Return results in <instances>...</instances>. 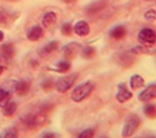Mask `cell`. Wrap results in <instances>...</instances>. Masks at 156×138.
Wrapping results in <instances>:
<instances>
[{
  "mask_svg": "<svg viewBox=\"0 0 156 138\" xmlns=\"http://www.w3.org/2000/svg\"><path fill=\"white\" fill-rule=\"evenodd\" d=\"M94 90V83L93 82H85L79 86H76L75 89L71 91V99L74 102H81L83 99H85Z\"/></svg>",
  "mask_w": 156,
  "mask_h": 138,
  "instance_id": "cell-1",
  "label": "cell"
},
{
  "mask_svg": "<svg viewBox=\"0 0 156 138\" xmlns=\"http://www.w3.org/2000/svg\"><path fill=\"white\" fill-rule=\"evenodd\" d=\"M137 40L141 45H152L156 42V32L150 28H144L140 30Z\"/></svg>",
  "mask_w": 156,
  "mask_h": 138,
  "instance_id": "cell-2",
  "label": "cell"
},
{
  "mask_svg": "<svg viewBox=\"0 0 156 138\" xmlns=\"http://www.w3.org/2000/svg\"><path fill=\"white\" fill-rule=\"evenodd\" d=\"M140 124V118L136 115H131L125 122L124 128H122V137H130L139 127Z\"/></svg>",
  "mask_w": 156,
  "mask_h": 138,
  "instance_id": "cell-3",
  "label": "cell"
},
{
  "mask_svg": "<svg viewBox=\"0 0 156 138\" xmlns=\"http://www.w3.org/2000/svg\"><path fill=\"white\" fill-rule=\"evenodd\" d=\"M76 79H77L76 75H69V76L60 77L58 80V82H56V91L60 92V93L66 92L68 90H70L71 87L74 86Z\"/></svg>",
  "mask_w": 156,
  "mask_h": 138,
  "instance_id": "cell-4",
  "label": "cell"
},
{
  "mask_svg": "<svg viewBox=\"0 0 156 138\" xmlns=\"http://www.w3.org/2000/svg\"><path fill=\"white\" fill-rule=\"evenodd\" d=\"M133 97V93L130 92V90H127V87L125 83H120L118 86V93H116V99L120 102L124 103L126 101H129L130 98Z\"/></svg>",
  "mask_w": 156,
  "mask_h": 138,
  "instance_id": "cell-5",
  "label": "cell"
},
{
  "mask_svg": "<svg viewBox=\"0 0 156 138\" xmlns=\"http://www.w3.org/2000/svg\"><path fill=\"white\" fill-rule=\"evenodd\" d=\"M156 97V85H150L146 89L139 93V99L141 102H147L151 101Z\"/></svg>",
  "mask_w": 156,
  "mask_h": 138,
  "instance_id": "cell-6",
  "label": "cell"
},
{
  "mask_svg": "<svg viewBox=\"0 0 156 138\" xmlns=\"http://www.w3.org/2000/svg\"><path fill=\"white\" fill-rule=\"evenodd\" d=\"M74 31H75L76 35H79V36H86L90 32V26H89V24L86 21L80 20V21H77L75 24Z\"/></svg>",
  "mask_w": 156,
  "mask_h": 138,
  "instance_id": "cell-7",
  "label": "cell"
},
{
  "mask_svg": "<svg viewBox=\"0 0 156 138\" xmlns=\"http://www.w3.org/2000/svg\"><path fill=\"white\" fill-rule=\"evenodd\" d=\"M41 21H43L44 28H51V26H53V25H55L56 21H58L56 12H54V11H48V12H45L44 16H43V19H41Z\"/></svg>",
  "mask_w": 156,
  "mask_h": 138,
  "instance_id": "cell-8",
  "label": "cell"
},
{
  "mask_svg": "<svg viewBox=\"0 0 156 138\" xmlns=\"http://www.w3.org/2000/svg\"><path fill=\"white\" fill-rule=\"evenodd\" d=\"M43 35H44V31H43V29H41V26H33L30 30H29V32H28V39L30 40V41H37V40H40L41 37H43Z\"/></svg>",
  "mask_w": 156,
  "mask_h": 138,
  "instance_id": "cell-9",
  "label": "cell"
},
{
  "mask_svg": "<svg viewBox=\"0 0 156 138\" xmlns=\"http://www.w3.org/2000/svg\"><path fill=\"white\" fill-rule=\"evenodd\" d=\"M125 35H126V29L124 26H121V25H119V26H115L111 30V32H110V36L112 37V39H115V40L124 39Z\"/></svg>",
  "mask_w": 156,
  "mask_h": 138,
  "instance_id": "cell-10",
  "label": "cell"
},
{
  "mask_svg": "<svg viewBox=\"0 0 156 138\" xmlns=\"http://www.w3.org/2000/svg\"><path fill=\"white\" fill-rule=\"evenodd\" d=\"M77 50H79V45L77 44H69V45H65L64 49H62V51H64V55L66 56V57H74L77 52Z\"/></svg>",
  "mask_w": 156,
  "mask_h": 138,
  "instance_id": "cell-11",
  "label": "cell"
},
{
  "mask_svg": "<svg viewBox=\"0 0 156 138\" xmlns=\"http://www.w3.org/2000/svg\"><path fill=\"white\" fill-rule=\"evenodd\" d=\"M10 101H11V92L5 89H0V107L3 108Z\"/></svg>",
  "mask_w": 156,
  "mask_h": 138,
  "instance_id": "cell-12",
  "label": "cell"
},
{
  "mask_svg": "<svg viewBox=\"0 0 156 138\" xmlns=\"http://www.w3.org/2000/svg\"><path fill=\"white\" fill-rule=\"evenodd\" d=\"M56 47H58V41H51V42H49L48 45H45L40 50V55L41 56H48L51 52H54L55 50H56Z\"/></svg>",
  "mask_w": 156,
  "mask_h": 138,
  "instance_id": "cell-13",
  "label": "cell"
},
{
  "mask_svg": "<svg viewBox=\"0 0 156 138\" xmlns=\"http://www.w3.org/2000/svg\"><path fill=\"white\" fill-rule=\"evenodd\" d=\"M145 83L144 79H142L141 76H139V75H134V76L130 79V86H131L133 90H137L140 89V87H142Z\"/></svg>",
  "mask_w": 156,
  "mask_h": 138,
  "instance_id": "cell-14",
  "label": "cell"
},
{
  "mask_svg": "<svg viewBox=\"0 0 156 138\" xmlns=\"http://www.w3.org/2000/svg\"><path fill=\"white\" fill-rule=\"evenodd\" d=\"M70 67H71V65H70L69 61H59L56 64V66L51 67V69L58 71V72H66V71L70 70Z\"/></svg>",
  "mask_w": 156,
  "mask_h": 138,
  "instance_id": "cell-15",
  "label": "cell"
},
{
  "mask_svg": "<svg viewBox=\"0 0 156 138\" xmlns=\"http://www.w3.org/2000/svg\"><path fill=\"white\" fill-rule=\"evenodd\" d=\"M15 111H16V103L12 102V101L8 102V103L3 107V113H4L5 116H12Z\"/></svg>",
  "mask_w": 156,
  "mask_h": 138,
  "instance_id": "cell-16",
  "label": "cell"
},
{
  "mask_svg": "<svg viewBox=\"0 0 156 138\" xmlns=\"http://www.w3.org/2000/svg\"><path fill=\"white\" fill-rule=\"evenodd\" d=\"M15 91L19 95H25L29 91V83L25 82V81H20L15 85Z\"/></svg>",
  "mask_w": 156,
  "mask_h": 138,
  "instance_id": "cell-17",
  "label": "cell"
},
{
  "mask_svg": "<svg viewBox=\"0 0 156 138\" xmlns=\"http://www.w3.org/2000/svg\"><path fill=\"white\" fill-rule=\"evenodd\" d=\"M2 51H3V56L6 57V59H11L14 56V46L11 44H5L3 47H2Z\"/></svg>",
  "mask_w": 156,
  "mask_h": 138,
  "instance_id": "cell-18",
  "label": "cell"
},
{
  "mask_svg": "<svg viewBox=\"0 0 156 138\" xmlns=\"http://www.w3.org/2000/svg\"><path fill=\"white\" fill-rule=\"evenodd\" d=\"M81 55H83L84 59H91V57H94V55H95V49L91 47V46H86V47L83 49Z\"/></svg>",
  "mask_w": 156,
  "mask_h": 138,
  "instance_id": "cell-19",
  "label": "cell"
},
{
  "mask_svg": "<svg viewBox=\"0 0 156 138\" xmlns=\"http://www.w3.org/2000/svg\"><path fill=\"white\" fill-rule=\"evenodd\" d=\"M16 128L11 127V128H6L5 131H3V133L0 134V137H9V138H12V137H16Z\"/></svg>",
  "mask_w": 156,
  "mask_h": 138,
  "instance_id": "cell-20",
  "label": "cell"
},
{
  "mask_svg": "<svg viewBox=\"0 0 156 138\" xmlns=\"http://www.w3.org/2000/svg\"><path fill=\"white\" fill-rule=\"evenodd\" d=\"M145 113H146L147 117L154 118V117L156 116V107H155L154 105H147V106L145 107Z\"/></svg>",
  "mask_w": 156,
  "mask_h": 138,
  "instance_id": "cell-21",
  "label": "cell"
},
{
  "mask_svg": "<svg viewBox=\"0 0 156 138\" xmlns=\"http://www.w3.org/2000/svg\"><path fill=\"white\" fill-rule=\"evenodd\" d=\"M73 30H74V28H73V25H71L70 22H66V24H64L62 26H61V32H62L64 35H66V36L71 35Z\"/></svg>",
  "mask_w": 156,
  "mask_h": 138,
  "instance_id": "cell-22",
  "label": "cell"
},
{
  "mask_svg": "<svg viewBox=\"0 0 156 138\" xmlns=\"http://www.w3.org/2000/svg\"><path fill=\"white\" fill-rule=\"evenodd\" d=\"M145 19L146 20H149V21H154L155 19H156V11L155 10H149V11H146L145 12Z\"/></svg>",
  "mask_w": 156,
  "mask_h": 138,
  "instance_id": "cell-23",
  "label": "cell"
},
{
  "mask_svg": "<svg viewBox=\"0 0 156 138\" xmlns=\"http://www.w3.org/2000/svg\"><path fill=\"white\" fill-rule=\"evenodd\" d=\"M93 136H94V130H86V131H84L83 133H80V134H79V137H80V138L93 137Z\"/></svg>",
  "mask_w": 156,
  "mask_h": 138,
  "instance_id": "cell-24",
  "label": "cell"
},
{
  "mask_svg": "<svg viewBox=\"0 0 156 138\" xmlns=\"http://www.w3.org/2000/svg\"><path fill=\"white\" fill-rule=\"evenodd\" d=\"M41 137H55V134L54 133H44Z\"/></svg>",
  "mask_w": 156,
  "mask_h": 138,
  "instance_id": "cell-25",
  "label": "cell"
},
{
  "mask_svg": "<svg viewBox=\"0 0 156 138\" xmlns=\"http://www.w3.org/2000/svg\"><path fill=\"white\" fill-rule=\"evenodd\" d=\"M4 39V32L2 31V30H0V41H2Z\"/></svg>",
  "mask_w": 156,
  "mask_h": 138,
  "instance_id": "cell-26",
  "label": "cell"
},
{
  "mask_svg": "<svg viewBox=\"0 0 156 138\" xmlns=\"http://www.w3.org/2000/svg\"><path fill=\"white\" fill-rule=\"evenodd\" d=\"M74 2H75V0H64V3H66V4H71Z\"/></svg>",
  "mask_w": 156,
  "mask_h": 138,
  "instance_id": "cell-27",
  "label": "cell"
},
{
  "mask_svg": "<svg viewBox=\"0 0 156 138\" xmlns=\"http://www.w3.org/2000/svg\"><path fill=\"white\" fill-rule=\"evenodd\" d=\"M4 72V66H2V65H0V75H2Z\"/></svg>",
  "mask_w": 156,
  "mask_h": 138,
  "instance_id": "cell-28",
  "label": "cell"
}]
</instances>
